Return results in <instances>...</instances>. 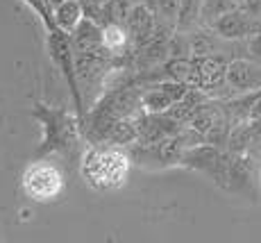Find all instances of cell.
Masks as SVG:
<instances>
[{"mask_svg":"<svg viewBox=\"0 0 261 243\" xmlns=\"http://www.w3.org/2000/svg\"><path fill=\"white\" fill-rule=\"evenodd\" d=\"M132 157L118 148L91 145L82 157V177L95 191H116L127 182Z\"/></svg>","mask_w":261,"mask_h":243,"instance_id":"obj_1","label":"cell"},{"mask_svg":"<svg viewBox=\"0 0 261 243\" xmlns=\"http://www.w3.org/2000/svg\"><path fill=\"white\" fill-rule=\"evenodd\" d=\"M37 118L43 120V130H46V139L39 153H48V150H68L77 141V123L71 118V114L53 105H37L34 111Z\"/></svg>","mask_w":261,"mask_h":243,"instance_id":"obj_2","label":"cell"},{"mask_svg":"<svg viewBox=\"0 0 261 243\" xmlns=\"http://www.w3.org/2000/svg\"><path fill=\"white\" fill-rule=\"evenodd\" d=\"M23 191L34 202H55L64 193V175L50 161H34L23 173Z\"/></svg>","mask_w":261,"mask_h":243,"instance_id":"obj_3","label":"cell"},{"mask_svg":"<svg viewBox=\"0 0 261 243\" xmlns=\"http://www.w3.org/2000/svg\"><path fill=\"white\" fill-rule=\"evenodd\" d=\"M193 70H191V87L202 89L207 95H214L218 89L227 87V59L223 55H202V57H191Z\"/></svg>","mask_w":261,"mask_h":243,"instance_id":"obj_4","label":"cell"},{"mask_svg":"<svg viewBox=\"0 0 261 243\" xmlns=\"http://www.w3.org/2000/svg\"><path fill=\"white\" fill-rule=\"evenodd\" d=\"M187 82H177V80H164L152 87H148L141 93V107L145 114H166L177 100H182L189 93Z\"/></svg>","mask_w":261,"mask_h":243,"instance_id":"obj_5","label":"cell"},{"mask_svg":"<svg viewBox=\"0 0 261 243\" xmlns=\"http://www.w3.org/2000/svg\"><path fill=\"white\" fill-rule=\"evenodd\" d=\"M212 30L220 39H225V41H241V39H250L254 32H259L261 21L252 18L245 9H241V5H239L237 9L223 14V16L212 25Z\"/></svg>","mask_w":261,"mask_h":243,"instance_id":"obj_6","label":"cell"},{"mask_svg":"<svg viewBox=\"0 0 261 243\" xmlns=\"http://www.w3.org/2000/svg\"><path fill=\"white\" fill-rule=\"evenodd\" d=\"M227 87L232 93H250L261 89V62L237 57L227 64Z\"/></svg>","mask_w":261,"mask_h":243,"instance_id":"obj_7","label":"cell"},{"mask_svg":"<svg viewBox=\"0 0 261 243\" xmlns=\"http://www.w3.org/2000/svg\"><path fill=\"white\" fill-rule=\"evenodd\" d=\"M157 14L148 7V5L134 3L127 12V18H125V28H127L129 41L134 45H145L150 39L157 32Z\"/></svg>","mask_w":261,"mask_h":243,"instance_id":"obj_8","label":"cell"},{"mask_svg":"<svg viewBox=\"0 0 261 243\" xmlns=\"http://www.w3.org/2000/svg\"><path fill=\"white\" fill-rule=\"evenodd\" d=\"M71 41H73V50L75 57L77 55H95V53H105L102 45V28L98 25V21L84 16L80 25L71 32Z\"/></svg>","mask_w":261,"mask_h":243,"instance_id":"obj_9","label":"cell"},{"mask_svg":"<svg viewBox=\"0 0 261 243\" xmlns=\"http://www.w3.org/2000/svg\"><path fill=\"white\" fill-rule=\"evenodd\" d=\"M84 18V7L80 0H62L55 7V25L64 32H73Z\"/></svg>","mask_w":261,"mask_h":243,"instance_id":"obj_10","label":"cell"},{"mask_svg":"<svg viewBox=\"0 0 261 243\" xmlns=\"http://www.w3.org/2000/svg\"><path fill=\"white\" fill-rule=\"evenodd\" d=\"M200 21H202V0H182L177 12V23L175 30L182 34L191 32Z\"/></svg>","mask_w":261,"mask_h":243,"instance_id":"obj_11","label":"cell"},{"mask_svg":"<svg viewBox=\"0 0 261 243\" xmlns=\"http://www.w3.org/2000/svg\"><path fill=\"white\" fill-rule=\"evenodd\" d=\"M127 41H129V34H127V28H123V23L109 21L102 28V45L112 55H118L120 50H125Z\"/></svg>","mask_w":261,"mask_h":243,"instance_id":"obj_12","label":"cell"},{"mask_svg":"<svg viewBox=\"0 0 261 243\" xmlns=\"http://www.w3.org/2000/svg\"><path fill=\"white\" fill-rule=\"evenodd\" d=\"M239 5V0H202V23H207L212 28L223 14L237 9Z\"/></svg>","mask_w":261,"mask_h":243,"instance_id":"obj_13","label":"cell"},{"mask_svg":"<svg viewBox=\"0 0 261 243\" xmlns=\"http://www.w3.org/2000/svg\"><path fill=\"white\" fill-rule=\"evenodd\" d=\"M179 5H182V0H157V3H154L157 21L168 25V28H175V23H177Z\"/></svg>","mask_w":261,"mask_h":243,"instance_id":"obj_14","label":"cell"},{"mask_svg":"<svg viewBox=\"0 0 261 243\" xmlns=\"http://www.w3.org/2000/svg\"><path fill=\"white\" fill-rule=\"evenodd\" d=\"M248 50H250V55H252V59L261 62V30L248 39Z\"/></svg>","mask_w":261,"mask_h":243,"instance_id":"obj_15","label":"cell"},{"mask_svg":"<svg viewBox=\"0 0 261 243\" xmlns=\"http://www.w3.org/2000/svg\"><path fill=\"white\" fill-rule=\"evenodd\" d=\"M241 9H245L252 18L261 21V0H241Z\"/></svg>","mask_w":261,"mask_h":243,"instance_id":"obj_16","label":"cell"},{"mask_svg":"<svg viewBox=\"0 0 261 243\" xmlns=\"http://www.w3.org/2000/svg\"><path fill=\"white\" fill-rule=\"evenodd\" d=\"M134 3H139V0H134Z\"/></svg>","mask_w":261,"mask_h":243,"instance_id":"obj_17","label":"cell"}]
</instances>
